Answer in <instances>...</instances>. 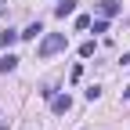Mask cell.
Segmentation results:
<instances>
[{
    "label": "cell",
    "mask_w": 130,
    "mask_h": 130,
    "mask_svg": "<svg viewBox=\"0 0 130 130\" xmlns=\"http://www.w3.org/2000/svg\"><path fill=\"white\" fill-rule=\"evenodd\" d=\"M65 47H69V40H65V32H47V36L40 40V47H36V54H40V58H51V54L65 51Z\"/></svg>",
    "instance_id": "cell-1"
},
{
    "label": "cell",
    "mask_w": 130,
    "mask_h": 130,
    "mask_svg": "<svg viewBox=\"0 0 130 130\" xmlns=\"http://www.w3.org/2000/svg\"><path fill=\"white\" fill-rule=\"evenodd\" d=\"M69 108H72V98L69 94H54L51 98V112H54V116H65Z\"/></svg>",
    "instance_id": "cell-2"
},
{
    "label": "cell",
    "mask_w": 130,
    "mask_h": 130,
    "mask_svg": "<svg viewBox=\"0 0 130 130\" xmlns=\"http://www.w3.org/2000/svg\"><path fill=\"white\" fill-rule=\"evenodd\" d=\"M54 14H58V18H69V14H76V0H58Z\"/></svg>",
    "instance_id": "cell-3"
},
{
    "label": "cell",
    "mask_w": 130,
    "mask_h": 130,
    "mask_svg": "<svg viewBox=\"0 0 130 130\" xmlns=\"http://www.w3.org/2000/svg\"><path fill=\"white\" fill-rule=\"evenodd\" d=\"M119 11H123V4H119V0H105V4H101V18H116Z\"/></svg>",
    "instance_id": "cell-4"
},
{
    "label": "cell",
    "mask_w": 130,
    "mask_h": 130,
    "mask_svg": "<svg viewBox=\"0 0 130 130\" xmlns=\"http://www.w3.org/2000/svg\"><path fill=\"white\" fill-rule=\"evenodd\" d=\"M14 40H22V36H18L14 29H4V32H0V47H11Z\"/></svg>",
    "instance_id": "cell-5"
},
{
    "label": "cell",
    "mask_w": 130,
    "mask_h": 130,
    "mask_svg": "<svg viewBox=\"0 0 130 130\" xmlns=\"http://www.w3.org/2000/svg\"><path fill=\"white\" fill-rule=\"evenodd\" d=\"M40 32H43V25H40V22H32V25H29L25 32H18V36H22V40H36Z\"/></svg>",
    "instance_id": "cell-6"
},
{
    "label": "cell",
    "mask_w": 130,
    "mask_h": 130,
    "mask_svg": "<svg viewBox=\"0 0 130 130\" xmlns=\"http://www.w3.org/2000/svg\"><path fill=\"white\" fill-rule=\"evenodd\" d=\"M14 65H18V58H14V54H4V58H0V72H11Z\"/></svg>",
    "instance_id": "cell-7"
},
{
    "label": "cell",
    "mask_w": 130,
    "mask_h": 130,
    "mask_svg": "<svg viewBox=\"0 0 130 130\" xmlns=\"http://www.w3.org/2000/svg\"><path fill=\"white\" fill-rule=\"evenodd\" d=\"M98 51V47H94V40H83V43H79V54H83V58H90Z\"/></svg>",
    "instance_id": "cell-8"
},
{
    "label": "cell",
    "mask_w": 130,
    "mask_h": 130,
    "mask_svg": "<svg viewBox=\"0 0 130 130\" xmlns=\"http://www.w3.org/2000/svg\"><path fill=\"white\" fill-rule=\"evenodd\" d=\"M90 29H94V32H108V18H98V22L90 18Z\"/></svg>",
    "instance_id": "cell-9"
}]
</instances>
